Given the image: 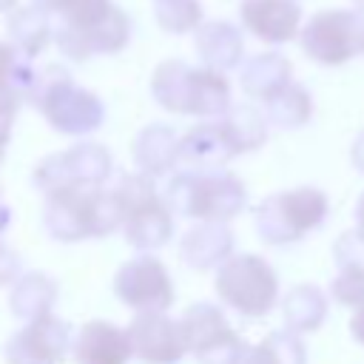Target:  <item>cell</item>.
Listing matches in <instances>:
<instances>
[{"label": "cell", "mask_w": 364, "mask_h": 364, "mask_svg": "<svg viewBox=\"0 0 364 364\" xmlns=\"http://www.w3.org/2000/svg\"><path fill=\"white\" fill-rule=\"evenodd\" d=\"M17 3L20 0H0V11H11V9H17Z\"/></svg>", "instance_id": "cell-41"}, {"label": "cell", "mask_w": 364, "mask_h": 364, "mask_svg": "<svg viewBox=\"0 0 364 364\" xmlns=\"http://www.w3.org/2000/svg\"><path fill=\"white\" fill-rule=\"evenodd\" d=\"M54 43H57L60 54H65V57L74 60V63H82V60L94 57L91 37H88V31L80 28V26H71V23L57 20V26H54Z\"/></svg>", "instance_id": "cell-32"}, {"label": "cell", "mask_w": 364, "mask_h": 364, "mask_svg": "<svg viewBox=\"0 0 364 364\" xmlns=\"http://www.w3.org/2000/svg\"><path fill=\"white\" fill-rule=\"evenodd\" d=\"M219 119L228 128V136H230L236 154H250L267 142L270 122H267L264 111H259L253 105H230L228 114H222Z\"/></svg>", "instance_id": "cell-28"}, {"label": "cell", "mask_w": 364, "mask_h": 364, "mask_svg": "<svg viewBox=\"0 0 364 364\" xmlns=\"http://www.w3.org/2000/svg\"><path fill=\"white\" fill-rule=\"evenodd\" d=\"M23 105V100L14 94V91H0V165L6 159V148H9V139H11V125H14V117H17V108Z\"/></svg>", "instance_id": "cell-33"}, {"label": "cell", "mask_w": 364, "mask_h": 364, "mask_svg": "<svg viewBox=\"0 0 364 364\" xmlns=\"http://www.w3.org/2000/svg\"><path fill=\"white\" fill-rule=\"evenodd\" d=\"M330 299L318 284H296L282 299L284 327L296 333H316L327 318Z\"/></svg>", "instance_id": "cell-24"}, {"label": "cell", "mask_w": 364, "mask_h": 364, "mask_svg": "<svg viewBox=\"0 0 364 364\" xmlns=\"http://www.w3.org/2000/svg\"><path fill=\"white\" fill-rule=\"evenodd\" d=\"M353 3H355V6H364V0H353Z\"/></svg>", "instance_id": "cell-42"}, {"label": "cell", "mask_w": 364, "mask_h": 364, "mask_svg": "<svg viewBox=\"0 0 364 364\" xmlns=\"http://www.w3.org/2000/svg\"><path fill=\"white\" fill-rule=\"evenodd\" d=\"M350 336L364 347V304H358L353 318H350Z\"/></svg>", "instance_id": "cell-37"}, {"label": "cell", "mask_w": 364, "mask_h": 364, "mask_svg": "<svg viewBox=\"0 0 364 364\" xmlns=\"http://www.w3.org/2000/svg\"><path fill=\"white\" fill-rule=\"evenodd\" d=\"M239 20L247 34L267 46H282L301 31V6L296 0H242Z\"/></svg>", "instance_id": "cell-12"}, {"label": "cell", "mask_w": 364, "mask_h": 364, "mask_svg": "<svg viewBox=\"0 0 364 364\" xmlns=\"http://www.w3.org/2000/svg\"><path fill=\"white\" fill-rule=\"evenodd\" d=\"M222 304L245 318H262L279 304V276L259 253H233L216 267L213 279Z\"/></svg>", "instance_id": "cell-4"}, {"label": "cell", "mask_w": 364, "mask_h": 364, "mask_svg": "<svg viewBox=\"0 0 364 364\" xmlns=\"http://www.w3.org/2000/svg\"><path fill=\"white\" fill-rule=\"evenodd\" d=\"M114 173V159L105 145L80 139L65 151L48 154L46 159L37 162L34 168V188L46 196L63 188L85 185V188H100L108 185Z\"/></svg>", "instance_id": "cell-6"}, {"label": "cell", "mask_w": 364, "mask_h": 364, "mask_svg": "<svg viewBox=\"0 0 364 364\" xmlns=\"http://www.w3.org/2000/svg\"><path fill=\"white\" fill-rule=\"evenodd\" d=\"M236 364H307V347L301 333L284 327L267 333L256 347H247Z\"/></svg>", "instance_id": "cell-27"}, {"label": "cell", "mask_w": 364, "mask_h": 364, "mask_svg": "<svg viewBox=\"0 0 364 364\" xmlns=\"http://www.w3.org/2000/svg\"><path fill=\"white\" fill-rule=\"evenodd\" d=\"M128 336L134 355L145 364H179L191 353L182 318L168 316V310L134 313Z\"/></svg>", "instance_id": "cell-10"}, {"label": "cell", "mask_w": 364, "mask_h": 364, "mask_svg": "<svg viewBox=\"0 0 364 364\" xmlns=\"http://www.w3.org/2000/svg\"><path fill=\"white\" fill-rule=\"evenodd\" d=\"M26 105L37 108L46 122L65 136H88L105 119L102 100L94 91L77 85L74 77L57 63L37 68Z\"/></svg>", "instance_id": "cell-1"}, {"label": "cell", "mask_w": 364, "mask_h": 364, "mask_svg": "<svg viewBox=\"0 0 364 364\" xmlns=\"http://www.w3.org/2000/svg\"><path fill=\"white\" fill-rule=\"evenodd\" d=\"M327 213V193L313 185H299L264 196L253 210V225L264 245H293L321 228Z\"/></svg>", "instance_id": "cell-3"}, {"label": "cell", "mask_w": 364, "mask_h": 364, "mask_svg": "<svg viewBox=\"0 0 364 364\" xmlns=\"http://www.w3.org/2000/svg\"><path fill=\"white\" fill-rule=\"evenodd\" d=\"M233 256V230L228 222H193L179 239V259L191 270H213Z\"/></svg>", "instance_id": "cell-16"}, {"label": "cell", "mask_w": 364, "mask_h": 364, "mask_svg": "<svg viewBox=\"0 0 364 364\" xmlns=\"http://www.w3.org/2000/svg\"><path fill=\"white\" fill-rule=\"evenodd\" d=\"M9 219H11V213H9V205H6V199H3V191H0V233L6 230Z\"/></svg>", "instance_id": "cell-39"}, {"label": "cell", "mask_w": 364, "mask_h": 364, "mask_svg": "<svg viewBox=\"0 0 364 364\" xmlns=\"http://www.w3.org/2000/svg\"><path fill=\"white\" fill-rule=\"evenodd\" d=\"M17 60H20L17 48H14L11 43L0 40V91H6V88H9V82H11V74H14V65H17Z\"/></svg>", "instance_id": "cell-35"}, {"label": "cell", "mask_w": 364, "mask_h": 364, "mask_svg": "<svg viewBox=\"0 0 364 364\" xmlns=\"http://www.w3.org/2000/svg\"><path fill=\"white\" fill-rule=\"evenodd\" d=\"M353 219H355V230L364 236V193H361L358 202H355V213H353Z\"/></svg>", "instance_id": "cell-38"}, {"label": "cell", "mask_w": 364, "mask_h": 364, "mask_svg": "<svg viewBox=\"0 0 364 364\" xmlns=\"http://www.w3.org/2000/svg\"><path fill=\"white\" fill-rule=\"evenodd\" d=\"M71 353L77 364H128L134 358L128 327H117L105 318L85 321L74 336Z\"/></svg>", "instance_id": "cell-14"}, {"label": "cell", "mask_w": 364, "mask_h": 364, "mask_svg": "<svg viewBox=\"0 0 364 364\" xmlns=\"http://www.w3.org/2000/svg\"><path fill=\"white\" fill-rule=\"evenodd\" d=\"M173 210L165 202L162 193H154L125 210L122 222V236L136 253H151L159 250L171 242L173 236Z\"/></svg>", "instance_id": "cell-13"}, {"label": "cell", "mask_w": 364, "mask_h": 364, "mask_svg": "<svg viewBox=\"0 0 364 364\" xmlns=\"http://www.w3.org/2000/svg\"><path fill=\"white\" fill-rule=\"evenodd\" d=\"M193 46L202 65L219 68L225 74L239 68L245 60V37L228 20H202V26L193 31Z\"/></svg>", "instance_id": "cell-18"}, {"label": "cell", "mask_w": 364, "mask_h": 364, "mask_svg": "<svg viewBox=\"0 0 364 364\" xmlns=\"http://www.w3.org/2000/svg\"><path fill=\"white\" fill-rule=\"evenodd\" d=\"M336 279L330 282V299L347 307L364 304V236L353 228L341 233L333 245Z\"/></svg>", "instance_id": "cell-17"}, {"label": "cell", "mask_w": 364, "mask_h": 364, "mask_svg": "<svg viewBox=\"0 0 364 364\" xmlns=\"http://www.w3.org/2000/svg\"><path fill=\"white\" fill-rule=\"evenodd\" d=\"M188 350L199 364H236L247 350L245 338L228 324L222 307L196 301L182 313Z\"/></svg>", "instance_id": "cell-7"}, {"label": "cell", "mask_w": 364, "mask_h": 364, "mask_svg": "<svg viewBox=\"0 0 364 364\" xmlns=\"http://www.w3.org/2000/svg\"><path fill=\"white\" fill-rule=\"evenodd\" d=\"M154 20L168 34H188L202 26V3L199 0H156Z\"/></svg>", "instance_id": "cell-30"}, {"label": "cell", "mask_w": 364, "mask_h": 364, "mask_svg": "<svg viewBox=\"0 0 364 364\" xmlns=\"http://www.w3.org/2000/svg\"><path fill=\"white\" fill-rule=\"evenodd\" d=\"M111 6H114L111 0H60L54 14L63 23H71V26H80L88 31L111 11Z\"/></svg>", "instance_id": "cell-31"}, {"label": "cell", "mask_w": 364, "mask_h": 364, "mask_svg": "<svg viewBox=\"0 0 364 364\" xmlns=\"http://www.w3.org/2000/svg\"><path fill=\"white\" fill-rule=\"evenodd\" d=\"M57 304V282L43 270L20 273L9 293V307L20 321L40 318L46 313H54Z\"/></svg>", "instance_id": "cell-22"}, {"label": "cell", "mask_w": 364, "mask_h": 364, "mask_svg": "<svg viewBox=\"0 0 364 364\" xmlns=\"http://www.w3.org/2000/svg\"><path fill=\"white\" fill-rule=\"evenodd\" d=\"M179 134L165 125V122H151L142 131H136L131 142V156L134 165L151 176H165L171 173L182 159H179Z\"/></svg>", "instance_id": "cell-19"}, {"label": "cell", "mask_w": 364, "mask_h": 364, "mask_svg": "<svg viewBox=\"0 0 364 364\" xmlns=\"http://www.w3.org/2000/svg\"><path fill=\"white\" fill-rule=\"evenodd\" d=\"M264 105V117L273 128L296 131L310 122L313 117V94L301 82H287L279 94H273Z\"/></svg>", "instance_id": "cell-26"}, {"label": "cell", "mask_w": 364, "mask_h": 364, "mask_svg": "<svg viewBox=\"0 0 364 364\" xmlns=\"http://www.w3.org/2000/svg\"><path fill=\"white\" fill-rule=\"evenodd\" d=\"M91 196L94 188L74 185L54 193H46L43 202V228L57 242H82L94 239L91 222Z\"/></svg>", "instance_id": "cell-11"}, {"label": "cell", "mask_w": 364, "mask_h": 364, "mask_svg": "<svg viewBox=\"0 0 364 364\" xmlns=\"http://www.w3.org/2000/svg\"><path fill=\"white\" fill-rule=\"evenodd\" d=\"M233 156H239V154H236L222 119H205V122L188 128L179 139V159L196 171L222 168Z\"/></svg>", "instance_id": "cell-15"}, {"label": "cell", "mask_w": 364, "mask_h": 364, "mask_svg": "<svg viewBox=\"0 0 364 364\" xmlns=\"http://www.w3.org/2000/svg\"><path fill=\"white\" fill-rule=\"evenodd\" d=\"M6 31H9V43L17 48L20 57H40L51 40H54V23H51V11H46L43 6L31 3V6H17L9 11L6 20Z\"/></svg>", "instance_id": "cell-21"}, {"label": "cell", "mask_w": 364, "mask_h": 364, "mask_svg": "<svg viewBox=\"0 0 364 364\" xmlns=\"http://www.w3.org/2000/svg\"><path fill=\"white\" fill-rule=\"evenodd\" d=\"M233 105L230 82L225 71L210 65H193V91H191V117L219 119Z\"/></svg>", "instance_id": "cell-25"}, {"label": "cell", "mask_w": 364, "mask_h": 364, "mask_svg": "<svg viewBox=\"0 0 364 364\" xmlns=\"http://www.w3.org/2000/svg\"><path fill=\"white\" fill-rule=\"evenodd\" d=\"M74 347L71 324L54 313L23 321L3 347L6 364H60Z\"/></svg>", "instance_id": "cell-9"}, {"label": "cell", "mask_w": 364, "mask_h": 364, "mask_svg": "<svg viewBox=\"0 0 364 364\" xmlns=\"http://www.w3.org/2000/svg\"><path fill=\"white\" fill-rule=\"evenodd\" d=\"M162 196L176 216H185L193 222H230L247 205L245 182L236 173L222 168L179 171L168 179Z\"/></svg>", "instance_id": "cell-2"}, {"label": "cell", "mask_w": 364, "mask_h": 364, "mask_svg": "<svg viewBox=\"0 0 364 364\" xmlns=\"http://www.w3.org/2000/svg\"><path fill=\"white\" fill-rule=\"evenodd\" d=\"M301 51L327 68L364 57V6L321 9L299 31Z\"/></svg>", "instance_id": "cell-5"}, {"label": "cell", "mask_w": 364, "mask_h": 364, "mask_svg": "<svg viewBox=\"0 0 364 364\" xmlns=\"http://www.w3.org/2000/svg\"><path fill=\"white\" fill-rule=\"evenodd\" d=\"M20 273H23V270H20V259H17V253L0 239V287L14 284V279H17Z\"/></svg>", "instance_id": "cell-34"}, {"label": "cell", "mask_w": 364, "mask_h": 364, "mask_svg": "<svg viewBox=\"0 0 364 364\" xmlns=\"http://www.w3.org/2000/svg\"><path fill=\"white\" fill-rule=\"evenodd\" d=\"M114 296L134 313L168 310L173 304V282L162 259L154 253H136L114 273Z\"/></svg>", "instance_id": "cell-8"}, {"label": "cell", "mask_w": 364, "mask_h": 364, "mask_svg": "<svg viewBox=\"0 0 364 364\" xmlns=\"http://www.w3.org/2000/svg\"><path fill=\"white\" fill-rule=\"evenodd\" d=\"M88 37L94 54H117L131 40V20L119 6H111V11L97 26L88 28Z\"/></svg>", "instance_id": "cell-29"}, {"label": "cell", "mask_w": 364, "mask_h": 364, "mask_svg": "<svg viewBox=\"0 0 364 364\" xmlns=\"http://www.w3.org/2000/svg\"><path fill=\"white\" fill-rule=\"evenodd\" d=\"M0 239H3V236H0Z\"/></svg>", "instance_id": "cell-43"}, {"label": "cell", "mask_w": 364, "mask_h": 364, "mask_svg": "<svg viewBox=\"0 0 364 364\" xmlns=\"http://www.w3.org/2000/svg\"><path fill=\"white\" fill-rule=\"evenodd\" d=\"M287 82H293V65L279 51H259L247 57L239 68V85L250 100L267 102Z\"/></svg>", "instance_id": "cell-20"}, {"label": "cell", "mask_w": 364, "mask_h": 364, "mask_svg": "<svg viewBox=\"0 0 364 364\" xmlns=\"http://www.w3.org/2000/svg\"><path fill=\"white\" fill-rule=\"evenodd\" d=\"M191 91H193V65L182 60H165L154 68L151 94L165 111L191 117Z\"/></svg>", "instance_id": "cell-23"}, {"label": "cell", "mask_w": 364, "mask_h": 364, "mask_svg": "<svg viewBox=\"0 0 364 364\" xmlns=\"http://www.w3.org/2000/svg\"><path fill=\"white\" fill-rule=\"evenodd\" d=\"M350 162H353L355 171L364 173V128L355 134V139H353V145H350Z\"/></svg>", "instance_id": "cell-36"}, {"label": "cell", "mask_w": 364, "mask_h": 364, "mask_svg": "<svg viewBox=\"0 0 364 364\" xmlns=\"http://www.w3.org/2000/svg\"><path fill=\"white\" fill-rule=\"evenodd\" d=\"M34 3H37V6H43L46 11H51V14H54V11H57V3H60V0H34Z\"/></svg>", "instance_id": "cell-40"}]
</instances>
